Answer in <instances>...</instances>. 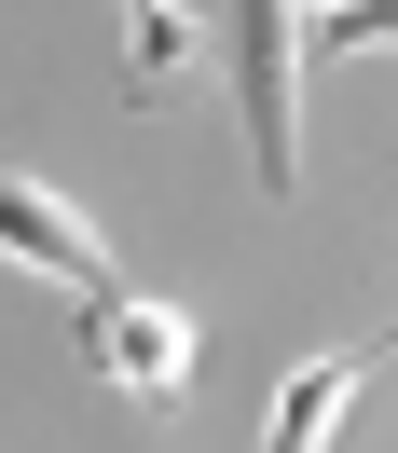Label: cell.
<instances>
[{"instance_id":"cell-1","label":"cell","mask_w":398,"mask_h":453,"mask_svg":"<svg viewBox=\"0 0 398 453\" xmlns=\"http://www.w3.org/2000/svg\"><path fill=\"white\" fill-rule=\"evenodd\" d=\"M302 42H316L302 0H233V111H248L261 193H288V179H302V124H288V96H302Z\"/></svg>"},{"instance_id":"cell-2","label":"cell","mask_w":398,"mask_h":453,"mask_svg":"<svg viewBox=\"0 0 398 453\" xmlns=\"http://www.w3.org/2000/svg\"><path fill=\"white\" fill-rule=\"evenodd\" d=\"M83 371H96V385H124V398H165V412H179V385H193V316L111 288V303H83Z\"/></svg>"},{"instance_id":"cell-3","label":"cell","mask_w":398,"mask_h":453,"mask_svg":"<svg viewBox=\"0 0 398 453\" xmlns=\"http://www.w3.org/2000/svg\"><path fill=\"white\" fill-rule=\"evenodd\" d=\"M0 234H14V261H56V275L83 288V303H111V288H124V275H111V248L83 234V206H69V193H42L28 165L0 179Z\"/></svg>"},{"instance_id":"cell-4","label":"cell","mask_w":398,"mask_h":453,"mask_svg":"<svg viewBox=\"0 0 398 453\" xmlns=\"http://www.w3.org/2000/svg\"><path fill=\"white\" fill-rule=\"evenodd\" d=\"M398 343V330H385ZM385 343H330V357H302L275 385V426H261V453H330V426H343V398L371 385V371H385Z\"/></svg>"},{"instance_id":"cell-5","label":"cell","mask_w":398,"mask_h":453,"mask_svg":"<svg viewBox=\"0 0 398 453\" xmlns=\"http://www.w3.org/2000/svg\"><path fill=\"white\" fill-rule=\"evenodd\" d=\"M111 14H124V96H165L179 69L206 56V28L179 14V0H111Z\"/></svg>"},{"instance_id":"cell-6","label":"cell","mask_w":398,"mask_h":453,"mask_svg":"<svg viewBox=\"0 0 398 453\" xmlns=\"http://www.w3.org/2000/svg\"><path fill=\"white\" fill-rule=\"evenodd\" d=\"M316 14V56H371V42H398V0H302Z\"/></svg>"}]
</instances>
